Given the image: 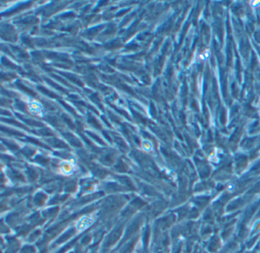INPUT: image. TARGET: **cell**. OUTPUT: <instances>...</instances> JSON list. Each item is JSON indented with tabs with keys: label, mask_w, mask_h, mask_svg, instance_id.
<instances>
[{
	"label": "cell",
	"mask_w": 260,
	"mask_h": 253,
	"mask_svg": "<svg viewBox=\"0 0 260 253\" xmlns=\"http://www.w3.org/2000/svg\"><path fill=\"white\" fill-rule=\"evenodd\" d=\"M92 220H91V219H89L87 217L81 219L77 225V229L80 230H84L85 229L88 228V227L92 224Z\"/></svg>",
	"instance_id": "cell-1"
}]
</instances>
